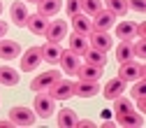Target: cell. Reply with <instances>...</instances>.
Listing matches in <instances>:
<instances>
[{
    "label": "cell",
    "instance_id": "36",
    "mask_svg": "<svg viewBox=\"0 0 146 128\" xmlns=\"http://www.w3.org/2000/svg\"><path fill=\"white\" fill-rule=\"evenodd\" d=\"M5 35H7V23H5V21H0V40H3Z\"/></svg>",
    "mask_w": 146,
    "mask_h": 128
},
{
    "label": "cell",
    "instance_id": "4",
    "mask_svg": "<svg viewBox=\"0 0 146 128\" xmlns=\"http://www.w3.org/2000/svg\"><path fill=\"white\" fill-rule=\"evenodd\" d=\"M35 117L37 114H35L33 109H28V107H12L9 109V119H12L14 126H33Z\"/></svg>",
    "mask_w": 146,
    "mask_h": 128
},
{
    "label": "cell",
    "instance_id": "24",
    "mask_svg": "<svg viewBox=\"0 0 146 128\" xmlns=\"http://www.w3.org/2000/svg\"><path fill=\"white\" fill-rule=\"evenodd\" d=\"M77 112L74 109H70V107H65V109H58V126H63V128H72V126H77Z\"/></svg>",
    "mask_w": 146,
    "mask_h": 128
},
{
    "label": "cell",
    "instance_id": "30",
    "mask_svg": "<svg viewBox=\"0 0 146 128\" xmlns=\"http://www.w3.org/2000/svg\"><path fill=\"white\" fill-rule=\"evenodd\" d=\"M132 51H135V56L144 58V54H146V40H144V38H139L137 42H132Z\"/></svg>",
    "mask_w": 146,
    "mask_h": 128
},
{
    "label": "cell",
    "instance_id": "1",
    "mask_svg": "<svg viewBox=\"0 0 146 128\" xmlns=\"http://www.w3.org/2000/svg\"><path fill=\"white\" fill-rule=\"evenodd\" d=\"M74 88L77 84L74 82H70V79H58V82H53V86L49 88V96L53 100H67L74 96Z\"/></svg>",
    "mask_w": 146,
    "mask_h": 128
},
{
    "label": "cell",
    "instance_id": "12",
    "mask_svg": "<svg viewBox=\"0 0 146 128\" xmlns=\"http://www.w3.org/2000/svg\"><path fill=\"white\" fill-rule=\"evenodd\" d=\"M19 56H21L19 42H14V40H0V58L12 61V58H19Z\"/></svg>",
    "mask_w": 146,
    "mask_h": 128
},
{
    "label": "cell",
    "instance_id": "32",
    "mask_svg": "<svg viewBox=\"0 0 146 128\" xmlns=\"http://www.w3.org/2000/svg\"><path fill=\"white\" fill-rule=\"evenodd\" d=\"M125 3H127V9H132V12H144V7H146V3H144V0H125Z\"/></svg>",
    "mask_w": 146,
    "mask_h": 128
},
{
    "label": "cell",
    "instance_id": "17",
    "mask_svg": "<svg viewBox=\"0 0 146 128\" xmlns=\"http://www.w3.org/2000/svg\"><path fill=\"white\" fill-rule=\"evenodd\" d=\"M19 79H21L19 70H14L9 65H0V84H3V86H16Z\"/></svg>",
    "mask_w": 146,
    "mask_h": 128
},
{
    "label": "cell",
    "instance_id": "6",
    "mask_svg": "<svg viewBox=\"0 0 146 128\" xmlns=\"http://www.w3.org/2000/svg\"><path fill=\"white\" fill-rule=\"evenodd\" d=\"M19 58H21V70L23 72H33L35 68L40 65V61H42V47H30Z\"/></svg>",
    "mask_w": 146,
    "mask_h": 128
},
{
    "label": "cell",
    "instance_id": "28",
    "mask_svg": "<svg viewBox=\"0 0 146 128\" xmlns=\"http://www.w3.org/2000/svg\"><path fill=\"white\" fill-rule=\"evenodd\" d=\"M81 9L86 16H95L102 9V0H81Z\"/></svg>",
    "mask_w": 146,
    "mask_h": 128
},
{
    "label": "cell",
    "instance_id": "16",
    "mask_svg": "<svg viewBox=\"0 0 146 128\" xmlns=\"http://www.w3.org/2000/svg\"><path fill=\"white\" fill-rule=\"evenodd\" d=\"M60 54H63L60 42H46V44L42 47V61H46V63H58Z\"/></svg>",
    "mask_w": 146,
    "mask_h": 128
},
{
    "label": "cell",
    "instance_id": "25",
    "mask_svg": "<svg viewBox=\"0 0 146 128\" xmlns=\"http://www.w3.org/2000/svg\"><path fill=\"white\" fill-rule=\"evenodd\" d=\"M135 26L137 23H132V21H121L116 26V38L118 40H132L135 38Z\"/></svg>",
    "mask_w": 146,
    "mask_h": 128
},
{
    "label": "cell",
    "instance_id": "23",
    "mask_svg": "<svg viewBox=\"0 0 146 128\" xmlns=\"http://www.w3.org/2000/svg\"><path fill=\"white\" fill-rule=\"evenodd\" d=\"M60 7H63V0H42L40 3V14L49 19V16H56L60 12Z\"/></svg>",
    "mask_w": 146,
    "mask_h": 128
},
{
    "label": "cell",
    "instance_id": "11",
    "mask_svg": "<svg viewBox=\"0 0 146 128\" xmlns=\"http://www.w3.org/2000/svg\"><path fill=\"white\" fill-rule=\"evenodd\" d=\"M123 91H125V82L121 79V77H114V79H109L107 84H104V98L107 100H114V98H118V96H123Z\"/></svg>",
    "mask_w": 146,
    "mask_h": 128
},
{
    "label": "cell",
    "instance_id": "7",
    "mask_svg": "<svg viewBox=\"0 0 146 128\" xmlns=\"http://www.w3.org/2000/svg\"><path fill=\"white\" fill-rule=\"evenodd\" d=\"M46 40L49 42H60L63 38H67V23L63 19H56V21H49V28H46Z\"/></svg>",
    "mask_w": 146,
    "mask_h": 128
},
{
    "label": "cell",
    "instance_id": "13",
    "mask_svg": "<svg viewBox=\"0 0 146 128\" xmlns=\"http://www.w3.org/2000/svg\"><path fill=\"white\" fill-rule=\"evenodd\" d=\"M77 75H79V79H81V82H98V79L102 77V68L86 63V65H79Z\"/></svg>",
    "mask_w": 146,
    "mask_h": 128
},
{
    "label": "cell",
    "instance_id": "31",
    "mask_svg": "<svg viewBox=\"0 0 146 128\" xmlns=\"http://www.w3.org/2000/svg\"><path fill=\"white\" fill-rule=\"evenodd\" d=\"M79 9H81V0H67V5H65V12H67L70 16L79 14Z\"/></svg>",
    "mask_w": 146,
    "mask_h": 128
},
{
    "label": "cell",
    "instance_id": "27",
    "mask_svg": "<svg viewBox=\"0 0 146 128\" xmlns=\"http://www.w3.org/2000/svg\"><path fill=\"white\" fill-rule=\"evenodd\" d=\"M107 12H111L114 16H123L127 12V3L125 0H107Z\"/></svg>",
    "mask_w": 146,
    "mask_h": 128
},
{
    "label": "cell",
    "instance_id": "21",
    "mask_svg": "<svg viewBox=\"0 0 146 128\" xmlns=\"http://www.w3.org/2000/svg\"><path fill=\"white\" fill-rule=\"evenodd\" d=\"M116 61L118 63H127V61H132V56H135V51H132V42L130 40H121V44L116 47Z\"/></svg>",
    "mask_w": 146,
    "mask_h": 128
},
{
    "label": "cell",
    "instance_id": "38",
    "mask_svg": "<svg viewBox=\"0 0 146 128\" xmlns=\"http://www.w3.org/2000/svg\"><path fill=\"white\" fill-rule=\"evenodd\" d=\"M14 123H12V119L9 121H3V119H0V128H12Z\"/></svg>",
    "mask_w": 146,
    "mask_h": 128
},
{
    "label": "cell",
    "instance_id": "5",
    "mask_svg": "<svg viewBox=\"0 0 146 128\" xmlns=\"http://www.w3.org/2000/svg\"><path fill=\"white\" fill-rule=\"evenodd\" d=\"M53 82H58V72L56 70H46V72H42V75H37L33 82H30V88L33 91H49L51 86H53Z\"/></svg>",
    "mask_w": 146,
    "mask_h": 128
},
{
    "label": "cell",
    "instance_id": "34",
    "mask_svg": "<svg viewBox=\"0 0 146 128\" xmlns=\"http://www.w3.org/2000/svg\"><path fill=\"white\" fill-rule=\"evenodd\" d=\"M135 35L137 38H146V23H137L135 26Z\"/></svg>",
    "mask_w": 146,
    "mask_h": 128
},
{
    "label": "cell",
    "instance_id": "39",
    "mask_svg": "<svg viewBox=\"0 0 146 128\" xmlns=\"http://www.w3.org/2000/svg\"><path fill=\"white\" fill-rule=\"evenodd\" d=\"M28 3H37V5H40V3H42V0H28Z\"/></svg>",
    "mask_w": 146,
    "mask_h": 128
},
{
    "label": "cell",
    "instance_id": "9",
    "mask_svg": "<svg viewBox=\"0 0 146 128\" xmlns=\"http://www.w3.org/2000/svg\"><path fill=\"white\" fill-rule=\"evenodd\" d=\"M58 63H60V68L67 72V75H77V70H79V56L72 49H67V51H63L60 54V58H58Z\"/></svg>",
    "mask_w": 146,
    "mask_h": 128
},
{
    "label": "cell",
    "instance_id": "14",
    "mask_svg": "<svg viewBox=\"0 0 146 128\" xmlns=\"http://www.w3.org/2000/svg\"><path fill=\"white\" fill-rule=\"evenodd\" d=\"M93 23V30H109L114 26V14L111 12H107V9H100L98 14H95V21H90Z\"/></svg>",
    "mask_w": 146,
    "mask_h": 128
},
{
    "label": "cell",
    "instance_id": "35",
    "mask_svg": "<svg viewBox=\"0 0 146 128\" xmlns=\"http://www.w3.org/2000/svg\"><path fill=\"white\" fill-rule=\"evenodd\" d=\"M137 107H139V112H144V109H146V98H144V96L137 98Z\"/></svg>",
    "mask_w": 146,
    "mask_h": 128
},
{
    "label": "cell",
    "instance_id": "20",
    "mask_svg": "<svg viewBox=\"0 0 146 128\" xmlns=\"http://www.w3.org/2000/svg\"><path fill=\"white\" fill-rule=\"evenodd\" d=\"M95 93H100V86H98V82H77V88H74V96H79V98H90V96H95Z\"/></svg>",
    "mask_w": 146,
    "mask_h": 128
},
{
    "label": "cell",
    "instance_id": "3",
    "mask_svg": "<svg viewBox=\"0 0 146 128\" xmlns=\"http://www.w3.org/2000/svg\"><path fill=\"white\" fill-rule=\"evenodd\" d=\"M118 77H121L123 82H137V79H141V77H144V65H141V63H135V61L121 63Z\"/></svg>",
    "mask_w": 146,
    "mask_h": 128
},
{
    "label": "cell",
    "instance_id": "15",
    "mask_svg": "<svg viewBox=\"0 0 146 128\" xmlns=\"http://www.w3.org/2000/svg\"><path fill=\"white\" fill-rule=\"evenodd\" d=\"M9 16H12V21L16 23V26H26V21H28V9H26V5L23 3H12V7H9Z\"/></svg>",
    "mask_w": 146,
    "mask_h": 128
},
{
    "label": "cell",
    "instance_id": "22",
    "mask_svg": "<svg viewBox=\"0 0 146 128\" xmlns=\"http://www.w3.org/2000/svg\"><path fill=\"white\" fill-rule=\"evenodd\" d=\"M72 26H74V33H81V35H90L93 30V23L86 14H74L72 16Z\"/></svg>",
    "mask_w": 146,
    "mask_h": 128
},
{
    "label": "cell",
    "instance_id": "8",
    "mask_svg": "<svg viewBox=\"0 0 146 128\" xmlns=\"http://www.w3.org/2000/svg\"><path fill=\"white\" fill-rule=\"evenodd\" d=\"M90 47H95L100 51H109L114 47V40H111V35H107L104 30H90V38H88Z\"/></svg>",
    "mask_w": 146,
    "mask_h": 128
},
{
    "label": "cell",
    "instance_id": "19",
    "mask_svg": "<svg viewBox=\"0 0 146 128\" xmlns=\"http://www.w3.org/2000/svg\"><path fill=\"white\" fill-rule=\"evenodd\" d=\"M90 47V42H88V38L86 35H81V33H72V38H70V49L77 54V56H84V51Z\"/></svg>",
    "mask_w": 146,
    "mask_h": 128
},
{
    "label": "cell",
    "instance_id": "2",
    "mask_svg": "<svg viewBox=\"0 0 146 128\" xmlns=\"http://www.w3.org/2000/svg\"><path fill=\"white\" fill-rule=\"evenodd\" d=\"M53 112H56V100H53L49 93L40 91V93L35 96V114H40L42 119H49Z\"/></svg>",
    "mask_w": 146,
    "mask_h": 128
},
{
    "label": "cell",
    "instance_id": "37",
    "mask_svg": "<svg viewBox=\"0 0 146 128\" xmlns=\"http://www.w3.org/2000/svg\"><path fill=\"white\" fill-rule=\"evenodd\" d=\"M77 126H81V128H90V126H95V123L86 119V121H77Z\"/></svg>",
    "mask_w": 146,
    "mask_h": 128
},
{
    "label": "cell",
    "instance_id": "26",
    "mask_svg": "<svg viewBox=\"0 0 146 128\" xmlns=\"http://www.w3.org/2000/svg\"><path fill=\"white\" fill-rule=\"evenodd\" d=\"M130 109H132V100H130V98H123V96L114 98V114H116V117L130 112Z\"/></svg>",
    "mask_w": 146,
    "mask_h": 128
},
{
    "label": "cell",
    "instance_id": "29",
    "mask_svg": "<svg viewBox=\"0 0 146 128\" xmlns=\"http://www.w3.org/2000/svg\"><path fill=\"white\" fill-rule=\"evenodd\" d=\"M116 119H118L121 126H141V117L135 114V109H130V112H125V114H121Z\"/></svg>",
    "mask_w": 146,
    "mask_h": 128
},
{
    "label": "cell",
    "instance_id": "10",
    "mask_svg": "<svg viewBox=\"0 0 146 128\" xmlns=\"http://www.w3.org/2000/svg\"><path fill=\"white\" fill-rule=\"evenodd\" d=\"M26 26H28V30H30L33 35H44L46 28H49V19H46V16H42L40 12H37V14H28Z\"/></svg>",
    "mask_w": 146,
    "mask_h": 128
},
{
    "label": "cell",
    "instance_id": "18",
    "mask_svg": "<svg viewBox=\"0 0 146 128\" xmlns=\"http://www.w3.org/2000/svg\"><path fill=\"white\" fill-rule=\"evenodd\" d=\"M84 58H86V63H90V65L104 68V63H107V51H100V49H95V47H88V49L84 51Z\"/></svg>",
    "mask_w": 146,
    "mask_h": 128
},
{
    "label": "cell",
    "instance_id": "33",
    "mask_svg": "<svg viewBox=\"0 0 146 128\" xmlns=\"http://www.w3.org/2000/svg\"><path fill=\"white\" fill-rule=\"evenodd\" d=\"M141 96H144V77L137 79L135 86H132V98H141Z\"/></svg>",
    "mask_w": 146,
    "mask_h": 128
},
{
    "label": "cell",
    "instance_id": "40",
    "mask_svg": "<svg viewBox=\"0 0 146 128\" xmlns=\"http://www.w3.org/2000/svg\"><path fill=\"white\" fill-rule=\"evenodd\" d=\"M0 12H3V0H0Z\"/></svg>",
    "mask_w": 146,
    "mask_h": 128
}]
</instances>
